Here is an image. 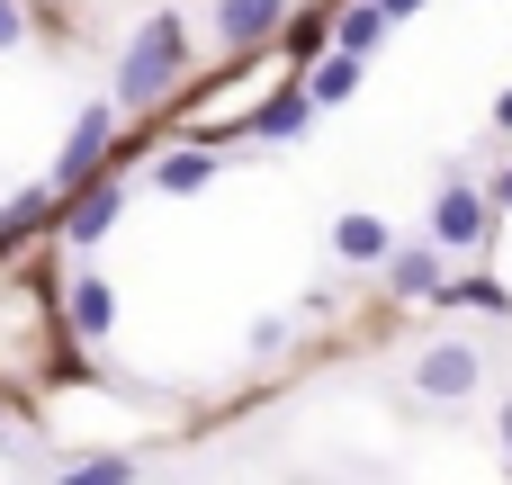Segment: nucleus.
<instances>
[{
	"mask_svg": "<svg viewBox=\"0 0 512 485\" xmlns=\"http://www.w3.org/2000/svg\"><path fill=\"white\" fill-rule=\"evenodd\" d=\"M180 63H189V27L171 18V9H153L144 27H135V45L117 54V108H162L171 90H180Z\"/></svg>",
	"mask_w": 512,
	"mask_h": 485,
	"instance_id": "nucleus-1",
	"label": "nucleus"
},
{
	"mask_svg": "<svg viewBox=\"0 0 512 485\" xmlns=\"http://www.w3.org/2000/svg\"><path fill=\"white\" fill-rule=\"evenodd\" d=\"M108 135H117V99L72 117V135H63V153H54V189H63V198H72L81 180H99V162H108Z\"/></svg>",
	"mask_w": 512,
	"mask_h": 485,
	"instance_id": "nucleus-2",
	"label": "nucleus"
},
{
	"mask_svg": "<svg viewBox=\"0 0 512 485\" xmlns=\"http://www.w3.org/2000/svg\"><path fill=\"white\" fill-rule=\"evenodd\" d=\"M486 234H495V198L468 189V180H450L441 207H432V243H441V252H477Z\"/></svg>",
	"mask_w": 512,
	"mask_h": 485,
	"instance_id": "nucleus-3",
	"label": "nucleus"
},
{
	"mask_svg": "<svg viewBox=\"0 0 512 485\" xmlns=\"http://www.w3.org/2000/svg\"><path fill=\"white\" fill-rule=\"evenodd\" d=\"M306 117H315V90H306V72H288V81L252 108V126H243V135H261V144H297V135H306Z\"/></svg>",
	"mask_w": 512,
	"mask_h": 485,
	"instance_id": "nucleus-4",
	"label": "nucleus"
},
{
	"mask_svg": "<svg viewBox=\"0 0 512 485\" xmlns=\"http://www.w3.org/2000/svg\"><path fill=\"white\" fill-rule=\"evenodd\" d=\"M117 198H126L117 180H81V189L63 198V216H54V225H63V243H99V234L117 225Z\"/></svg>",
	"mask_w": 512,
	"mask_h": 485,
	"instance_id": "nucleus-5",
	"label": "nucleus"
},
{
	"mask_svg": "<svg viewBox=\"0 0 512 485\" xmlns=\"http://www.w3.org/2000/svg\"><path fill=\"white\" fill-rule=\"evenodd\" d=\"M387 288H396V297H432V306H441V288H450L441 243H405V252L387 261Z\"/></svg>",
	"mask_w": 512,
	"mask_h": 485,
	"instance_id": "nucleus-6",
	"label": "nucleus"
},
{
	"mask_svg": "<svg viewBox=\"0 0 512 485\" xmlns=\"http://www.w3.org/2000/svg\"><path fill=\"white\" fill-rule=\"evenodd\" d=\"M288 27V0H216V36L225 45H261Z\"/></svg>",
	"mask_w": 512,
	"mask_h": 485,
	"instance_id": "nucleus-7",
	"label": "nucleus"
},
{
	"mask_svg": "<svg viewBox=\"0 0 512 485\" xmlns=\"http://www.w3.org/2000/svg\"><path fill=\"white\" fill-rule=\"evenodd\" d=\"M207 180H216V144H180V153L153 162V189H162V198H189V189H207Z\"/></svg>",
	"mask_w": 512,
	"mask_h": 485,
	"instance_id": "nucleus-8",
	"label": "nucleus"
},
{
	"mask_svg": "<svg viewBox=\"0 0 512 485\" xmlns=\"http://www.w3.org/2000/svg\"><path fill=\"white\" fill-rule=\"evenodd\" d=\"M63 315H72V333L81 342H108V324H117V297H108V279H72V297H63Z\"/></svg>",
	"mask_w": 512,
	"mask_h": 485,
	"instance_id": "nucleus-9",
	"label": "nucleus"
},
{
	"mask_svg": "<svg viewBox=\"0 0 512 485\" xmlns=\"http://www.w3.org/2000/svg\"><path fill=\"white\" fill-rule=\"evenodd\" d=\"M414 378H423V396H468V387H477V351H468V342H441V351H423Z\"/></svg>",
	"mask_w": 512,
	"mask_h": 485,
	"instance_id": "nucleus-10",
	"label": "nucleus"
},
{
	"mask_svg": "<svg viewBox=\"0 0 512 485\" xmlns=\"http://www.w3.org/2000/svg\"><path fill=\"white\" fill-rule=\"evenodd\" d=\"M387 27H396V18H387V9H378V0H351V9H342V18H333V45H342V54H360V63H369V54H378V45H387Z\"/></svg>",
	"mask_w": 512,
	"mask_h": 485,
	"instance_id": "nucleus-11",
	"label": "nucleus"
},
{
	"mask_svg": "<svg viewBox=\"0 0 512 485\" xmlns=\"http://www.w3.org/2000/svg\"><path fill=\"white\" fill-rule=\"evenodd\" d=\"M306 90H315V108L351 99V90H360V54H342V45H333V54H315V63H306Z\"/></svg>",
	"mask_w": 512,
	"mask_h": 485,
	"instance_id": "nucleus-12",
	"label": "nucleus"
},
{
	"mask_svg": "<svg viewBox=\"0 0 512 485\" xmlns=\"http://www.w3.org/2000/svg\"><path fill=\"white\" fill-rule=\"evenodd\" d=\"M333 252H342V261H396V243H387L378 216H342V225H333Z\"/></svg>",
	"mask_w": 512,
	"mask_h": 485,
	"instance_id": "nucleus-13",
	"label": "nucleus"
},
{
	"mask_svg": "<svg viewBox=\"0 0 512 485\" xmlns=\"http://www.w3.org/2000/svg\"><path fill=\"white\" fill-rule=\"evenodd\" d=\"M441 306H477V315H512V288L504 279H450Z\"/></svg>",
	"mask_w": 512,
	"mask_h": 485,
	"instance_id": "nucleus-14",
	"label": "nucleus"
},
{
	"mask_svg": "<svg viewBox=\"0 0 512 485\" xmlns=\"http://www.w3.org/2000/svg\"><path fill=\"white\" fill-rule=\"evenodd\" d=\"M324 45H333V18H324V9H306V18H288V54H297V63H315Z\"/></svg>",
	"mask_w": 512,
	"mask_h": 485,
	"instance_id": "nucleus-15",
	"label": "nucleus"
},
{
	"mask_svg": "<svg viewBox=\"0 0 512 485\" xmlns=\"http://www.w3.org/2000/svg\"><path fill=\"white\" fill-rule=\"evenodd\" d=\"M27 225H45V189H18V198L0 207V243H18Z\"/></svg>",
	"mask_w": 512,
	"mask_h": 485,
	"instance_id": "nucleus-16",
	"label": "nucleus"
},
{
	"mask_svg": "<svg viewBox=\"0 0 512 485\" xmlns=\"http://www.w3.org/2000/svg\"><path fill=\"white\" fill-rule=\"evenodd\" d=\"M63 485H135L126 459H81V468H63Z\"/></svg>",
	"mask_w": 512,
	"mask_h": 485,
	"instance_id": "nucleus-17",
	"label": "nucleus"
},
{
	"mask_svg": "<svg viewBox=\"0 0 512 485\" xmlns=\"http://www.w3.org/2000/svg\"><path fill=\"white\" fill-rule=\"evenodd\" d=\"M18 36H27V9H18V0H0V54H9Z\"/></svg>",
	"mask_w": 512,
	"mask_h": 485,
	"instance_id": "nucleus-18",
	"label": "nucleus"
},
{
	"mask_svg": "<svg viewBox=\"0 0 512 485\" xmlns=\"http://www.w3.org/2000/svg\"><path fill=\"white\" fill-rule=\"evenodd\" d=\"M486 198H495V216H504V207H512V171H495V189H486Z\"/></svg>",
	"mask_w": 512,
	"mask_h": 485,
	"instance_id": "nucleus-19",
	"label": "nucleus"
},
{
	"mask_svg": "<svg viewBox=\"0 0 512 485\" xmlns=\"http://www.w3.org/2000/svg\"><path fill=\"white\" fill-rule=\"evenodd\" d=\"M378 9H387V18H414V9H432V0H378Z\"/></svg>",
	"mask_w": 512,
	"mask_h": 485,
	"instance_id": "nucleus-20",
	"label": "nucleus"
},
{
	"mask_svg": "<svg viewBox=\"0 0 512 485\" xmlns=\"http://www.w3.org/2000/svg\"><path fill=\"white\" fill-rule=\"evenodd\" d=\"M495 126H504V135H512V90H504V99H495Z\"/></svg>",
	"mask_w": 512,
	"mask_h": 485,
	"instance_id": "nucleus-21",
	"label": "nucleus"
},
{
	"mask_svg": "<svg viewBox=\"0 0 512 485\" xmlns=\"http://www.w3.org/2000/svg\"><path fill=\"white\" fill-rule=\"evenodd\" d=\"M504 459H512V396H504Z\"/></svg>",
	"mask_w": 512,
	"mask_h": 485,
	"instance_id": "nucleus-22",
	"label": "nucleus"
},
{
	"mask_svg": "<svg viewBox=\"0 0 512 485\" xmlns=\"http://www.w3.org/2000/svg\"><path fill=\"white\" fill-rule=\"evenodd\" d=\"M36 9H54V0H36Z\"/></svg>",
	"mask_w": 512,
	"mask_h": 485,
	"instance_id": "nucleus-23",
	"label": "nucleus"
}]
</instances>
